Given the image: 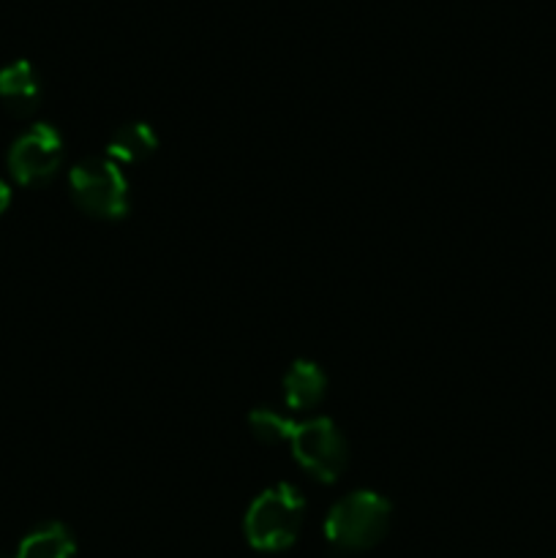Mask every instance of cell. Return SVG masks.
<instances>
[{"label": "cell", "mask_w": 556, "mask_h": 558, "mask_svg": "<svg viewBox=\"0 0 556 558\" xmlns=\"http://www.w3.org/2000/svg\"><path fill=\"white\" fill-rule=\"evenodd\" d=\"M305 499L294 485L278 483L262 490L245 512L243 532L254 550L278 554L292 548L303 529Z\"/></svg>", "instance_id": "1"}, {"label": "cell", "mask_w": 556, "mask_h": 558, "mask_svg": "<svg viewBox=\"0 0 556 558\" xmlns=\"http://www.w3.org/2000/svg\"><path fill=\"white\" fill-rule=\"evenodd\" d=\"M392 507L374 490H354L343 496L325 518V537L341 550H368L390 529Z\"/></svg>", "instance_id": "2"}, {"label": "cell", "mask_w": 556, "mask_h": 558, "mask_svg": "<svg viewBox=\"0 0 556 558\" xmlns=\"http://www.w3.org/2000/svg\"><path fill=\"white\" fill-rule=\"evenodd\" d=\"M69 189L76 207L87 216L118 221L129 216V180L107 156H90L69 172Z\"/></svg>", "instance_id": "3"}, {"label": "cell", "mask_w": 556, "mask_h": 558, "mask_svg": "<svg viewBox=\"0 0 556 558\" xmlns=\"http://www.w3.org/2000/svg\"><path fill=\"white\" fill-rule=\"evenodd\" d=\"M289 447H292L294 461L319 483H336L349 463L347 439L327 417L294 423Z\"/></svg>", "instance_id": "4"}, {"label": "cell", "mask_w": 556, "mask_h": 558, "mask_svg": "<svg viewBox=\"0 0 556 558\" xmlns=\"http://www.w3.org/2000/svg\"><path fill=\"white\" fill-rule=\"evenodd\" d=\"M63 163V136L55 125L33 123L9 150V172L20 185H44Z\"/></svg>", "instance_id": "5"}, {"label": "cell", "mask_w": 556, "mask_h": 558, "mask_svg": "<svg viewBox=\"0 0 556 558\" xmlns=\"http://www.w3.org/2000/svg\"><path fill=\"white\" fill-rule=\"evenodd\" d=\"M0 101L16 118L36 112L38 101H41V82H38L33 63L14 60L0 69Z\"/></svg>", "instance_id": "6"}, {"label": "cell", "mask_w": 556, "mask_h": 558, "mask_svg": "<svg viewBox=\"0 0 556 558\" xmlns=\"http://www.w3.org/2000/svg\"><path fill=\"white\" fill-rule=\"evenodd\" d=\"M327 390V376L311 360H298L292 363V368L283 376V401L294 412H305V409H314L316 403L325 398Z\"/></svg>", "instance_id": "7"}, {"label": "cell", "mask_w": 556, "mask_h": 558, "mask_svg": "<svg viewBox=\"0 0 556 558\" xmlns=\"http://www.w3.org/2000/svg\"><path fill=\"white\" fill-rule=\"evenodd\" d=\"M74 534L63 523H44L22 539L14 554L0 558H74Z\"/></svg>", "instance_id": "8"}, {"label": "cell", "mask_w": 556, "mask_h": 558, "mask_svg": "<svg viewBox=\"0 0 556 558\" xmlns=\"http://www.w3.org/2000/svg\"><path fill=\"white\" fill-rule=\"evenodd\" d=\"M158 147V136L150 123H129L112 134L107 142V158H112L118 167L140 163L150 158Z\"/></svg>", "instance_id": "9"}, {"label": "cell", "mask_w": 556, "mask_h": 558, "mask_svg": "<svg viewBox=\"0 0 556 558\" xmlns=\"http://www.w3.org/2000/svg\"><path fill=\"white\" fill-rule=\"evenodd\" d=\"M249 425L254 439L262 441V445H283V441H289L294 420L283 417L273 409H254L249 414Z\"/></svg>", "instance_id": "10"}, {"label": "cell", "mask_w": 556, "mask_h": 558, "mask_svg": "<svg viewBox=\"0 0 556 558\" xmlns=\"http://www.w3.org/2000/svg\"><path fill=\"white\" fill-rule=\"evenodd\" d=\"M9 205H11V189H9V183H5V180H0V216L9 210Z\"/></svg>", "instance_id": "11"}]
</instances>
